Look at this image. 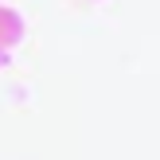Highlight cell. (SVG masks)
<instances>
[{
    "label": "cell",
    "mask_w": 160,
    "mask_h": 160,
    "mask_svg": "<svg viewBox=\"0 0 160 160\" xmlns=\"http://www.w3.org/2000/svg\"><path fill=\"white\" fill-rule=\"evenodd\" d=\"M28 35V20L20 8H12L8 0H0V55H12Z\"/></svg>",
    "instance_id": "1"
},
{
    "label": "cell",
    "mask_w": 160,
    "mask_h": 160,
    "mask_svg": "<svg viewBox=\"0 0 160 160\" xmlns=\"http://www.w3.org/2000/svg\"><path fill=\"white\" fill-rule=\"evenodd\" d=\"M8 59H12V55H0V67H8Z\"/></svg>",
    "instance_id": "2"
},
{
    "label": "cell",
    "mask_w": 160,
    "mask_h": 160,
    "mask_svg": "<svg viewBox=\"0 0 160 160\" xmlns=\"http://www.w3.org/2000/svg\"><path fill=\"white\" fill-rule=\"evenodd\" d=\"M90 4H102V0H90Z\"/></svg>",
    "instance_id": "3"
}]
</instances>
